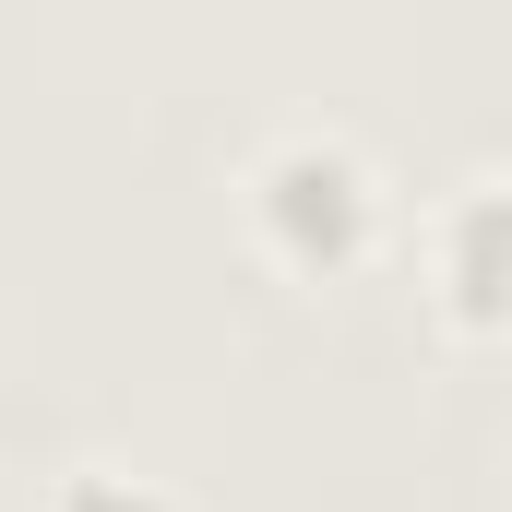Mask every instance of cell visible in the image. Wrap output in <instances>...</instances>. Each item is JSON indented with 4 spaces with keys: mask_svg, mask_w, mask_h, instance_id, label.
I'll list each match as a JSON object with an SVG mask.
<instances>
[{
    "mask_svg": "<svg viewBox=\"0 0 512 512\" xmlns=\"http://www.w3.org/2000/svg\"><path fill=\"white\" fill-rule=\"evenodd\" d=\"M239 227L274 274L298 286H346L358 262L393 239V179L358 131L334 120H286L239 155Z\"/></svg>",
    "mask_w": 512,
    "mask_h": 512,
    "instance_id": "6da1fadb",
    "label": "cell"
},
{
    "mask_svg": "<svg viewBox=\"0 0 512 512\" xmlns=\"http://www.w3.org/2000/svg\"><path fill=\"white\" fill-rule=\"evenodd\" d=\"M417 274H429V310L477 346H512V155L465 167L429 227H417Z\"/></svg>",
    "mask_w": 512,
    "mask_h": 512,
    "instance_id": "7a4b0ae2",
    "label": "cell"
},
{
    "mask_svg": "<svg viewBox=\"0 0 512 512\" xmlns=\"http://www.w3.org/2000/svg\"><path fill=\"white\" fill-rule=\"evenodd\" d=\"M36 512H179V501H167L155 477H131V465H60Z\"/></svg>",
    "mask_w": 512,
    "mask_h": 512,
    "instance_id": "3957f363",
    "label": "cell"
}]
</instances>
